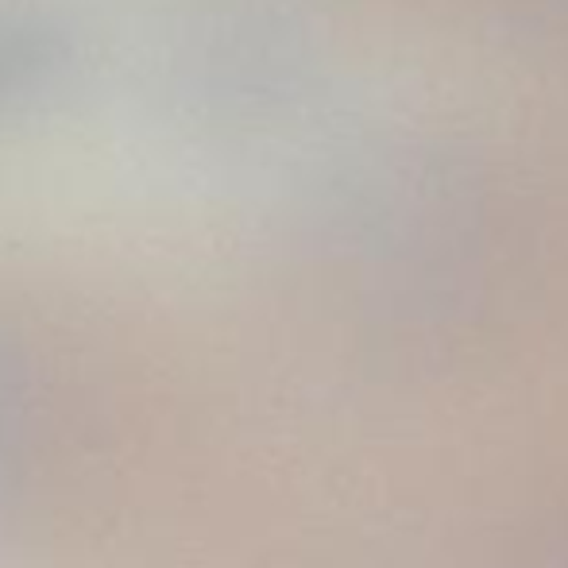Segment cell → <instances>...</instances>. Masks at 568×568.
<instances>
[{
    "label": "cell",
    "instance_id": "1",
    "mask_svg": "<svg viewBox=\"0 0 568 568\" xmlns=\"http://www.w3.org/2000/svg\"><path fill=\"white\" fill-rule=\"evenodd\" d=\"M31 434H36V406L23 383L20 364L0 344V515L12 503L31 456Z\"/></svg>",
    "mask_w": 568,
    "mask_h": 568
}]
</instances>
